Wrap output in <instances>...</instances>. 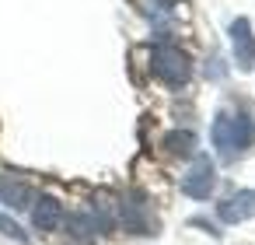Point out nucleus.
I'll return each instance as SVG.
<instances>
[{"label": "nucleus", "instance_id": "39448f33", "mask_svg": "<svg viewBox=\"0 0 255 245\" xmlns=\"http://www.w3.org/2000/svg\"><path fill=\"white\" fill-rule=\"evenodd\" d=\"M231 49H234V63L238 70H255V35H252V21L248 18H234L231 21Z\"/></svg>", "mask_w": 255, "mask_h": 245}, {"label": "nucleus", "instance_id": "1a4fd4ad", "mask_svg": "<svg viewBox=\"0 0 255 245\" xmlns=\"http://www.w3.org/2000/svg\"><path fill=\"white\" fill-rule=\"evenodd\" d=\"M164 151L175 154V158H189V154L196 151V133H192V130H171V133L164 137Z\"/></svg>", "mask_w": 255, "mask_h": 245}, {"label": "nucleus", "instance_id": "f03ea898", "mask_svg": "<svg viewBox=\"0 0 255 245\" xmlns=\"http://www.w3.org/2000/svg\"><path fill=\"white\" fill-rule=\"evenodd\" d=\"M150 70H154V77L164 81L168 88H182V84H189V77H192L189 56H185L178 46H171V42L150 46Z\"/></svg>", "mask_w": 255, "mask_h": 245}, {"label": "nucleus", "instance_id": "7ed1b4c3", "mask_svg": "<svg viewBox=\"0 0 255 245\" xmlns=\"http://www.w3.org/2000/svg\"><path fill=\"white\" fill-rule=\"evenodd\" d=\"M119 221H123V228H126L129 235H157V217H154L147 196L136 193V189L123 196V203H119Z\"/></svg>", "mask_w": 255, "mask_h": 245}, {"label": "nucleus", "instance_id": "f257e3e1", "mask_svg": "<svg viewBox=\"0 0 255 245\" xmlns=\"http://www.w3.org/2000/svg\"><path fill=\"white\" fill-rule=\"evenodd\" d=\"M210 140H213L220 161H234L255 144V119L248 112L224 109V112H217V119L210 126Z\"/></svg>", "mask_w": 255, "mask_h": 245}, {"label": "nucleus", "instance_id": "20e7f679", "mask_svg": "<svg viewBox=\"0 0 255 245\" xmlns=\"http://www.w3.org/2000/svg\"><path fill=\"white\" fill-rule=\"evenodd\" d=\"M213 186H217V168H213V161H210L206 154H199V158L192 161L189 175L182 179V193L192 196V200H206V196L213 193Z\"/></svg>", "mask_w": 255, "mask_h": 245}, {"label": "nucleus", "instance_id": "6e6552de", "mask_svg": "<svg viewBox=\"0 0 255 245\" xmlns=\"http://www.w3.org/2000/svg\"><path fill=\"white\" fill-rule=\"evenodd\" d=\"M60 221H63V203L56 196H39L32 207V224L39 231H53V228H60Z\"/></svg>", "mask_w": 255, "mask_h": 245}, {"label": "nucleus", "instance_id": "0eeeda50", "mask_svg": "<svg viewBox=\"0 0 255 245\" xmlns=\"http://www.w3.org/2000/svg\"><path fill=\"white\" fill-rule=\"evenodd\" d=\"M32 200H35L32 182H25L21 175H11V172L0 175V203H4V207L25 210V207H32Z\"/></svg>", "mask_w": 255, "mask_h": 245}, {"label": "nucleus", "instance_id": "9d476101", "mask_svg": "<svg viewBox=\"0 0 255 245\" xmlns=\"http://www.w3.org/2000/svg\"><path fill=\"white\" fill-rule=\"evenodd\" d=\"M0 235L14 238L18 245H28V242H32V238H28V235H25V231H21V228H18V224H14L11 217H7V214H0Z\"/></svg>", "mask_w": 255, "mask_h": 245}, {"label": "nucleus", "instance_id": "9b49d317", "mask_svg": "<svg viewBox=\"0 0 255 245\" xmlns=\"http://www.w3.org/2000/svg\"><path fill=\"white\" fill-rule=\"evenodd\" d=\"M157 4H161V7H171V4H178V0H157Z\"/></svg>", "mask_w": 255, "mask_h": 245}, {"label": "nucleus", "instance_id": "423d86ee", "mask_svg": "<svg viewBox=\"0 0 255 245\" xmlns=\"http://www.w3.org/2000/svg\"><path fill=\"white\" fill-rule=\"evenodd\" d=\"M217 217L224 224H241L248 217H255V189H238L227 200L217 203Z\"/></svg>", "mask_w": 255, "mask_h": 245}]
</instances>
